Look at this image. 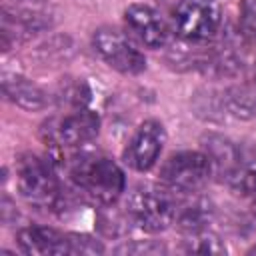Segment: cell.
Segmentation results:
<instances>
[{"instance_id": "1", "label": "cell", "mask_w": 256, "mask_h": 256, "mask_svg": "<svg viewBox=\"0 0 256 256\" xmlns=\"http://www.w3.org/2000/svg\"><path fill=\"white\" fill-rule=\"evenodd\" d=\"M70 178L80 192L102 206L114 204L126 186L120 166L114 160L96 154L76 158L70 166Z\"/></svg>"}, {"instance_id": "2", "label": "cell", "mask_w": 256, "mask_h": 256, "mask_svg": "<svg viewBox=\"0 0 256 256\" xmlns=\"http://www.w3.org/2000/svg\"><path fill=\"white\" fill-rule=\"evenodd\" d=\"M16 186L22 198L42 208H58L62 202L60 184L50 162L36 154H24L16 162Z\"/></svg>"}, {"instance_id": "3", "label": "cell", "mask_w": 256, "mask_h": 256, "mask_svg": "<svg viewBox=\"0 0 256 256\" xmlns=\"http://www.w3.org/2000/svg\"><path fill=\"white\" fill-rule=\"evenodd\" d=\"M126 214L132 224L144 232H162L176 218V202L168 188L142 186L132 190L126 202Z\"/></svg>"}, {"instance_id": "4", "label": "cell", "mask_w": 256, "mask_h": 256, "mask_svg": "<svg viewBox=\"0 0 256 256\" xmlns=\"http://www.w3.org/2000/svg\"><path fill=\"white\" fill-rule=\"evenodd\" d=\"M212 162L204 152H176L160 168V182L170 192H196L208 182Z\"/></svg>"}, {"instance_id": "5", "label": "cell", "mask_w": 256, "mask_h": 256, "mask_svg": "<svg viewBox=\"0 0 256 256\" xmlns=\"http://www.w3.org/2000/svg\"><path fill=\"white\" fill-rule=\"evenodd\" d=\"M222 24L216 0H180L174 10V28L182 40L202 42L212 38Z\"/></svg>"}, {"instance_id": "6", "label": "cell", "mask_w": 256, "mask_h": 256, "mask_svg": "<svg viewBox=\"0 0 256 256\" xmlns=\"http://www.w3.org/2000/svg\"><path fill=\"white\" fill-rule=\"evenodd\" d=\"M96 54L114 70L122 74H140L146 68L144 54L118 30L98 28L92 38Z\"/></svg>"}, {"instance_id": "7", "label": "cell", "mask_w": 256, "mask_h": 256, "mask_svg": "<svg viewBox=\"0 0 256 256\" xmlns=\"http://www.w3.org/2000/svg\"><path fill=\"white\" fill-rule=\"evenodd\" d=\"M100 118L96 112L80 108L62 118L50 120L44 128L46 142L58 148H78L98 136Z\"/></svg>"}, {"instance_id": "8", "label": "cell", "mask_w": 256, "mask_h": 256, "mask_svg": "<svg viewBox=\"0 0 256 256\" xmlns=\"http://www.w3.org/2000/svg\"><path fill=\"white\" fill-rule=\"evenodd\" d=\"M164 142H166L164 126L158 120H144L136 128L124 150V162L138 172L150 170L156 164Z\"/></svg>"}, {"instance_id": "9", "label": "cell", "mask_w": 256, "mask_h": 256, "mask_svg": "<svg viewBox=\"0 0 256 256\" xmlns=\"http://www.w3.org/2000/svg\"><path fill=\"white\" fill-rule=\"evenodd\" d=\"M124 26L134 40L146 48H162L168 42V26L164 18L146 4H132L124 10Z\"/></svg>"}, {"instance_id": "10", "label": "cell", "mask_w": 256, "mask_h": 256, "mask_svg": "<svg viewBox=\"0 0 256 256\" xmlns=\"http://www.w3.org/2000/svg\"><path fill=\"white\" fill-rule=\"evenodd\" d=\"M16 240L26 254H70L68 234L48 226H26L18 232Z\"/></svg>"}, {"instance_id": "11", "label": "cell", "mask_w": 256, "mask_h": 256, "mask_svg": "<svg viewBox=\"0 0 256 256\" xmlns=\"http://www.w3.org/2000/svg\"><path fill=\"white\" fill-rule=\"evenodd\" d=\"M2 92L10 102H14L24 110H42L48 104L46 92L38 84H34L32 80L20 74H4Z\"/></svg>"}, {"instance_id": "12", "label": "cell", "mask_w": 256, "mask_h": 256, "mask_svg": "<svg viewBox=\"0 0 256 256\" xmlns=\"http://www.w3.org/2000/svg\"><path fill=\"white\" fill-rule=\"evenodd\" d=\"M176 224L184 234H194L208 228L212 220V204L206 198H192L176 210Z\"/></svg>"}, {"instance_id": "13", "label": "cell", "mask_w": 256, "mask_h": 256, "mask_svg": "<svg viewBox=\"0 0 256 256\" xmlns=\"http://www.w3.org/2000/svg\"><path fill=\"white\" fill-rule=\"evenodd\" d=\"M222 106L234 118H240V120L254 118L256 116V86L240 84V86L228 88L222 96Z\"/></svg>"}, {"instance_id": "14", "label": "cell", "mask_w": 256, "mask_h": 256, "mask_svg": "<svg viewBox=\"0 0 256 256\" xmlns=\"http://www.w3.org/2000/svg\"><path fill=\"white\" fill-rule=\"evenodd\" d=\"M208 158L212 162V170L218 168V170H230L234 164H236V148L224 140V138H216V136H210L208 138Z\"/></svg>"}, {"instance_id": "15", "label": "cell", "mask_w": 256, "mask_h": 256, "mask_svg": "<svg viewBox=\"0 0 256 256\" xmlns=\"http://www.w3.org/2000/svg\"><path fill=\"white\" fill-rule=\"evenodd\" d=\"M186 236H188L184 240L186 252H198V254H222V252H226V246L222 244V240L214 232H210L208 228L194 232V234H186Z\"/></svg>"}, {"instance_id": "16", "label": "cell", "mask_w": 256, "mask_h": 256, "mask_svg": "<svg viewBox=\"0 0 256 256\" xmlns=\"http://www.w3.org/2000/svg\"><path fill=\"white\" fill-rule=\"evenodd\" d=\"M88 96H90V92L84 82H66L60 86V100L70 104L74 110L84 108L88 102Z\"/></svg>"}, {"instance_id": "17", "label": "cell", "mask_w": 256, "mask_h": 256, "mask_svg": "<svg viewBox=\"0 0 256 256\" xmlns=\"http://www.w3.org/2000/svg\"><path fill=\"white\" fill-rule=\"evenodd\" d=\"M68 246H70V254H100V252H104V246L86 234H68Z\"/></svg>"}, {"instance_id": "18", "label": "cell", "mask_w": 256, "mask_h": 256, "mask_svg": "<svg viewBox=\"0 0 256 256\" xmlns=\"http://www.w3.org/2000/svg\"><path fill=\"white\" fill-rule=\"evenodd\" d=\"M240 22H242V32L248 38L256 40V0H242Z\"/></svg>"}, {"instance_id": "19", "label": "cell", "mask_w": 256, "mask_h": 256, "mask_svg": "<svg viewBox=\"0 0 256 256\" xmlns=\"http://www.w3.org/2000/svg\"><path fill=\"white\" fill-rule=\"evenodd\" d=\"M166 248L160 244V242H152V240H146V242H130V244H124V246H118L116 252L120 254H158V252H164Z\"/></svg>"}, {"instance_id": "20", "label": "cell", "mask_w": 256, "mask_h": 256, "mask_svg": "<svg viewBox=\"0 0 256 256\" xmlns=\"http://www.w3.org/2000/svg\"><path fill=\"white\" fill-rule=\"evenodd\" d=\"M238 188H240V192H242L248 200H254V198H256V164L248 166V168L240 174V178H238Z\"/></svg>"}, {"instance_id": "21", "label": "cell", "mask_w": 256, "mask_h": 256, "mask_svg": "<svg viewBox=\"0 0 256 256\" xmlns=\"http://www.w3.org/2000/svg\"><path fill=\"white\" fill-rule=\"evenodd\" d=\"M250 206H252V214H254V218H256V198L250 200Z\"/></svg>"}, {"instance_id": "22", "label": "cell", "mask_w": 256, "mask_h": 256, "mask_svg": "<svg viewBox=\"0 0 256 256\" xmlns=\"http://www.w3.org/2000/svg\"><path fill=\"white\" fill-rule=\"evenodd\" d=\"M248 254H256V244H254V246H252V248L248 250Z\"/></svg>"}]
</instances>
